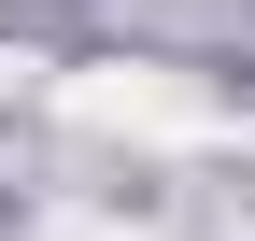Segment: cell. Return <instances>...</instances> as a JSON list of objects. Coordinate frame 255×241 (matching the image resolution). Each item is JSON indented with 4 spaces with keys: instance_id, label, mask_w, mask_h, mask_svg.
I'll return each mask as SVG.
<instances>
[{
    "instance_id": "7a4b0ae2",
    "label": "cell",
    "mask_w": 255,
    "mask_h": 241,
    "mask_svg": "<svg viewBox=\"0 0 255 241\" xmlns=\"http://www.w3.org/2000/svg\"><path fill=\"white\" fill-rule=\"evenodd\" d=\"M0 85H14V57H0Z\"/></svg>"
},
{
    "instance_id": "6da1fadb",
    "label": "cell",
    "mask_w": 255,
    "mask_h": 241,
    "mask_svg": "<svg viewBox=\"0 0 255 241\" xmlns=\"http://www.w3.org/2000/svg\"><path fill=\"white\" fill-rule=\"evenodd\" d=\"M57 114H71V128H128V142H199L213 128V114L184 100V85H156V71H71Z\"/></svg>"
}]
</instances>
